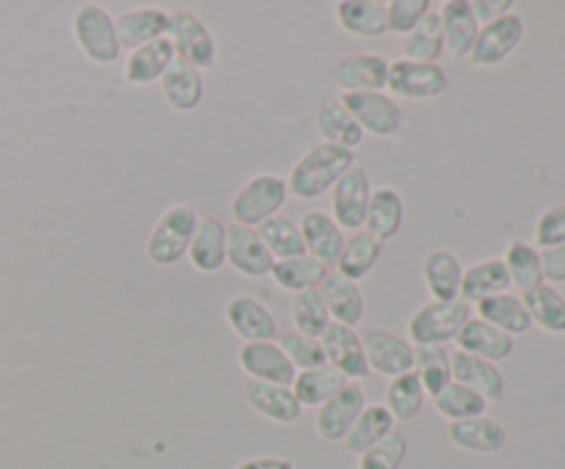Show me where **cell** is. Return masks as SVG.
Returning <instances> with one entry per match:
<instances>
[{
    "label": "cell",
    "mask_w": 565,
    "mask_h": 469,
    "mask_svg": "<svg viewBox=\"0 0 565 469\" xmlns=\"http://www.w3.org/2000/svg\"><path fill=\"white\" fill-rule=\"evenodd\" d=\"M166 33H169V11L154 9V6L132 9L116 20V36L127 53L154 42V39H163Z\"/></svg>",
    "instance_id": "cell-29"
},
{
    "label": "cell",
    "mask_w": 565,
    "mask_h": 469,
    "mask_svg": "<svg viewBox=\"0 0 565 469\" xmlns=\"http://www.w3.org/2000/svg\"><path fill=\"white\" fill-rule=\"evenodd\" d=\"M445 55V36H441L439 11H430L406 39H403V58L423 61V64H439Z\"/></svg>",
    "instance_id": "cell-44"
},
{
    "label": "cell",
    "mask_w": 565,
    "mask_h": 469,
    "mask_svg": "<svg viewBox=\"0 0 565 469\" xmlns=\"http://www.w3.org/2000/svg\"><path fill=\"white\" fill-rule=\"evenodd\" d=\"M472 11L480 25H489L505 14H513V3L511 0H472Z\"/></svg>",
    "instance_id": "cell-52"
},
{
    "label": "cell",
    "mask_w": 565,
    "mask_h": 469,
    "mask_svg": "<svg viewBox=\"0 0 565 469\" xmlns=\"http://www.w3.org/2000/svg\"><path fill=\"white\" fill-rule=\"evenodd\" d=\"M364 356L373 373L397 379V375L414 370V345L403 337L392 334L386 329H364L362 331Z\"/></svg>",
    "instance_id": "cell-14"
},
{
    "label": "cell",
    "mask_w": 565,
    "mask_h": 469,
    "mask_svg": "<svg viewBox=\"0 0 565 469\" xmlns=\"http://www.w3.org/2000/svg\"><path fill=\"white\" fill-rule=\"evenodd\" d=\"M237 364H241L248 379L263 381V384L292 386L298 375V370L292 367L290 359L285 356L276 340L243 342L241 351H237Z\"/></svg>",
    "instance_id": "cell-13"
},
{
    "label": "cell",
    "mask_w": 565,
    "mask_h": 469,
    "mask_svg": "<svg viewBox=\"0 0 565 469\" xmlns=\"http://www.w3.org/2000/svg\"><path fill=\"white\" fill-rule=\"evenodd\" d=\"M72 36H75V44L92 64L110 66L121 58V44L119 36H116V20L110 17V11L105 9V6H81L75 20H72Z\"/></svg>",
    "instance_id": "cell-3"
},
{
    "label": "cell",
    "mask_w": 565,
    "mask_h": 469,
    "mask_svg": "<svg viewBox=\"0 0 565 469\" xmlns=\"http://www.w3.org/2000/svg\"><path fill=\"white\" fill-rule=\"evenodd\" d=\"M414 373L423 381L425 395L436 397L447 384H452L450 353L445 345H414Z\"/></svg>",
    "instance_id": "cell-43"
},
{
    "label": "cell",
    "mask_w": 565,
    "mask_h": 469,
    "mask_svg": "<svg viewBox=\"0 0 565 469\" xmlns=\"http://www.w3.org/2000/svg\"><path fill=\"white\" fill-rule=\"evenodd\" d=\"M188 259L199 274H218L226 265V224L215 215H199Z\"/></svg>",
    "instance_id": "cell-24"
},
{
    "label": "cell",
    "mask_w": 565,
    "mask_h": 469,
    "mask_svg": "<svg viewBox=\"0 0 565 469\" xmlns=\"http://www.w3.org/2000/svg\"><path fill=\"white\" fill-rule=\"evenodd\" d=\"M257 235L276 263H281V259L303 257V254H307V246H303V237H301V226H298L292 218H287V215H274L270 221L259 224Z\"/></svg>",
    "instance_id": "cell-41"
},
{
    "label": "cell",
    "mask_w": 565,
    "mask_h": 469,
    "mask_svg": "<svg viewBox=\"0 0 565 469\" xmlns=\"http://www.w3.org/2000/svg\"><path fill=\"white\" fill-rule=\"evenodd\" d=\"M478 318L497 326V329L505 331V334L511 337L527 334V331L533 329L527 307H524L522 296H516V292H500V296H491L486 298V301H480Z\"/></svg>",
    "instance_id": "cell-34"
},
{
    "label": "cell",
    "mask_w": 565,
    "mask_h": 469,
    "mask_svg": "<svg viewBox=\"0 0 565 469\" xmlns=\"http://www.w3.org/2000/svg\"><path fill=\"white\" fill-rule=\"evenodd\" d=\"M425 401H428V395H425L423 381H419V375L414 370L397 375V379H390V384H386L384 406L395 423H412V419H417L423 414Z\"/></svg>",
    "instance_id": "cell-38"
},
{
    "label": "cell",
    "mask_w": 565,
    "mask_h": 469,
    "mask_svg": "<svg viewBox=\"0 0 565 469\" xmlns=\"http://www.w3.org/2000/svg\"><path fill=\"white\" fill-rule=\"evenodd\" d=\"M408 456V439L397 430H392L386 439H381L379 445L370 447L367 452L359 456L356 469H403Z\"/></svg>",
    "instance_id": "cell-48"
},
{
    "label": "cell",
    "mask_w": 565,
    "mask_h": 469,
    "mask_svg": "<svg viewBox=\"0 0 565 469\" xmlns=\"http://www.w3.org/2000/svg\"><path fill=\"white\" fill-rule=\"evenodd\" d=\"M166 39L174 47V58L185 61L202 75L218 64V44H215L213 31L191 11H171Z\"/></svg>",
    "instance_id": "cell-6"
},
{
    "label": "cell",
    "mask_w": 565,
    "mask_h": 469,
    "mask_svg": "<svg viewBox=\"0 0 565 469\" xmlns=\"http://www.w3.org/2000/svg\"><path fill=\"white\" fill-rule=\"evenodd\" d=\"M456 342L461 353H469V356L486 359V362L494 364L505 362L513 353V337L480 318H469L467 326L461 329V334L456 337Z\"/></svg>",
    "instance_id": "cell-27"
},
{
    "label": "cell",
    "mask_w": 565,
    "mask_h": 469,
    "mask_svg": "<svg viewBox=\"0 0 565 469\" xmlns=\"http://www.w3.org/2000/svg\"><path fill=\"white\" fill-rule=\"evenodd\" d=\"M246 401L259 417L276 425H292L301 419L303 406L298 403L296 392L281 384H263V381H246Z\"/></svg>",
    "instance_id": "cell-22"
},
{
    "label": "cell",
    "mask_w": 565,
    "mask_h": 469,
    "mask_svg": "<svg viewBox=\"0 0 565 469\" xmlns=\"http://www.w3.org/2000/svg\"><path fill=\"white\" fill-rule=\"evenodd\" d=\"M430 11H434V3H430V0H392V3H386L390 33L406 39Z\"/></svg>",
    "instance_id": "cell-49"
},
{
    "label": "cell",
    "mask_w": 565,
    "mask_h": 469,
    "mask_svg": "<svg viewBox=\"0 0 565 469\" xmlns=\"http://www.w3.org/2000/svg\"><path fill=\"white\" fill-rule=\"evenodd\" d=\"M334 20L356 39H381L390 33L386 3L381 0H340L334 6Z\"/></svg>",
    "instance_id": "cell-25"
},
{
    "label": "cell",
    "mask_w": 565,
    "mask_h": 469,
    "mask_svg": "<svg viewBox=\"0 0 565 469\" xmlns=\"http://www.w3.org/2000/svg\"><path fill=\"white\" fill-rule=\"evenodd\" d=\"M290 312H292V323H296V331H301V334L307 337H315V340H320V337L326 334V329L334 323L323 296H320V290H303L298 292V296H292Z\"/></svg>",
    "instance_id": "cell-46"
},
{
    "label": "cell",
    "mask_w": 565,
    "mask_h": 469,
    "mask_svg": "<svg viewBox=\"0 0 565 469\" xmlns=\"http://www.w3.org/2000/svg\"><path fill=\"white\" fill-rule=\"evenodd\" d=\"M320 345H323L326 351V362H329L331 367L340 370L348 381H359V384H362V379L370 375L362 334H359L356 329L342 323H331L329 329H326V334L320 337Z\"/></svg>",
    "instance_id": "cell-16"
},
{
    "label": "cell",
    "mask_w": 565,
    "mask_h": 469,
    "mask_svg": "<svg viewBox=\"0 0 565 469\" xmlns=\"http://www.w3.org/2000/svg\"><path fill=\"white\" fill-rule=\"evenodd\" d=\"M353 166H356V152L320 141L292 163L285 180L287 191L296 199H320L326 191L331 193V188Z\"/></svg>",
    "instance_id": "cell-1"
},
{
    "label": "cell",
    "mask_w": 565,
    "mask_h": 469,
    "mask_svg": "<svg viewBox=\"0 0 565 469\" xmlns=\"http://www.w3.org/2000/svg\"><path fill=\"white\" fill-rule=\"evenodd\" d=\"M386 88L392 99H436L450 88V77L441 64L397 58L390 64Z\"/></svg>",
    "instance_id": "cell-8"
},
{
    "label": "cell",
    "mask_w": 565,
    "mask_h": 469,
    "mask_svg": "<svg viewBox=\"0 0 565 469\" xmlns=\"http://www.w3.org/2000/svg\"><path fill=\"white\" fill-rule=\"evenodd\" d=\"M541 270L546 285H565V246L544 248L541 252Z\"/></svg>",
    "instance_id": "cell-51"
},
{
    "label": "cell",
    "mask_w": 565,
    "mask_h": 469,
    "mask_svg": "<svg viewBox=\"0 0 565 469\" xmlns=\"http://www.w3.org/2000/svg\"><path fill=\"white\" fill-rule=\"evenodd\" d=\"M522 301L527 307L533 326H539L546 334H565V296L557 287L544 281L535 290L524 292Z\"/></svg>",
    "instance_id": "cell-39"
},
{
    "label": "cell",
    "mask_w": 565,
    "mask_h": 469,
    "mask_svg": "<svg viewBox=\"0 0 565 469\" xmlns=\"http://www.w3.org/2000/svg\"><path fill=\"white\" fill-rule=\"evenodd\" d=\"M226 323L243 342L279 340V320L257 296H235L226 301Z\"/></svg>",
    "instance_id": "cell-17"
},
{
    "label": "cell",
    "mask_w": 565,
    "mask_h": 469,
    "mask_svg": "<svg viewBox=\"0 0 565 469\" xmlns=\"http://www.w3.org/2000/svg\"><path fill=\"white\" fill-rule=\"evenodd\" d=\"M196 224L199 210L193 204H171L169 210H163L160 218L154 221L152 232H149L147 246H143L149 263L158 265V268H171L182 257H188Z\"/></svg>",
    "instance_id": "cell-2"
},
{
    "label": "cell",
    "mask_w": 565,
    "mask_h": 469,
    "mask_svg": "<svg viewBox=\"0 0 565 469\" xmlns=\"http://www.w3.org/2000/svg\"><path fill=\"white\" fill-rule=\"evenodd\" d=\"M279 348L285 351V356L290 359L292 367L301 373V370H315V367H323L326 364V351L323 345H320V340H315V337H307L301 334V331H285V334L279 337Z\"/></svg>",
    "instance_id": "cell-47"
},
{
    "label": "cell",
    "mask_w": 565,
    "mask_h": 469,
    "mask_svg": "<svg viewBox=\"0 0 565 469\" xmlns=\"http://www.w3.org/2000/svg\"><path fill=\"white\" fill-rule=\"evenodd\" d=\"M452 364V381L456 384L469 386L478 392L486 403H502L505 401V375H502L500 364L486 362V359L469 356V353L456 351L450 356Z\"/></svg>",
    "instance_id": "cell-21"
},
{
    "label": "cell",
    "mask_w": 565,
    "mask_h": 469,
    "mask_svg": "<svg viewBox=\"0 0 565 469\" xmlns=\"http://www.w3.org/2000/svg\"><path fill=\"white\" fill-rule=\"evenodd\" d=\"M505 263L508 276H511V285L519 287L524 292L535 290L539 285H544V270H541V252L533 243L524 241H511L505 248Z\"/></svg>",
    "instance_id": "cell-42"
},
{
    "label": "cell",
    "mask_w": 565,
    "mask_h": 469,
    "mask_svg": "<svg viewBox=\"0 0 565 469\" xmlns=\"http://www.w3.org/2000/svg\"><path fill=\"white\" fill-rule=\"evenodd\" d=\"M472 307L461 298L456 301H428L408 318V342L412 345H447L461 334Z\"/></svg>",
    "instance_id": "cell-4"
},
{
    "label": "cell",
    "mask_w": 565,
    "mask_h": 469,
    "mask_svg": "<svg viewBox=\"0 0 565 469\" xmlns=\"http://www.w3.org/2000/svg\"><path fill=\"white\" fill-rule=\"evenodd\" d=\"M434 406L447 423H461V419L483 417L489 403H486L475 390L452 381V384H447L445 390L434 397Z\"/></svg>",
    "instance_id": "cell-45"
},
{
    "label": "cell",
    "mask_w": 565,
    "mask_h": 469,
    "mask_svg": "<svg viewBox=\"0 0 565 469\" xmlns=\"http://www.w3.org/2000/svg\"><path fill=\"white\" fill-rule=\"evenodd\" d=\"M367 406V392L359 381H348L345 390L337 392L331 401H326L323 406L315 414V430L323 441H342L348 436V430L353 428V423L359 419V414Z\"/></svg>",
    "instance_id": "cell-11"
},
{
    "label": "cell",
    "mask_w": 565,
    "mask_h": 469,
    "mask_svg": "<svg viewBox=\"0 0 565 469\" xmlns=\"http://www.w3.org/2000/svg\"><path fill=\"white\" fill-rule=\"evenodd\" d=\"M439 20L441 36H445V53L450 58H469L480 33V22L472 11V0H447L439 9Z\"/></svg>",
    "instance_id": "cell-20"
},
{
    "label": "cell",
    "mask_w": 565,
    "mask_h": 469,
    "mask_svg": "<svg viewBox=\"0 0 565 469\" xmlns=\"http://www.w3.org/2000/svg\"><path fill=\"white\" fill-rule=\"evenodd\" d=\"M511 276H508L502 259H480V263L463 268L461 301H467L472 307V303L486 301L491 296H500V292H511Z\"/></svg>",
    "instance_id": "cell-33"
},
{
    "label": "cell",
    "mask_w": 565,
    "mask_h": 469,
    "mask_svg": "<svg viewBox=\"0 0 565 469\" xmlns=\"http://www.w3.org/2000/svg\"><path fill=\"white\" fill-rule=\"evenodd\" d=\"M386 77H390V58L381 53L345 55L331 70V81L342 94L386 92Z\"/></svg>",
    "instance_id": "cell-12"
},
{
    "label": "cell",
    "mask_w": 565,
    "mask_h": 469,
    "mask_svg": "<svg viewBox=\"0 0 565 469\" xmlns=\"http://www.w3.org/2000/svg\"><path fill=\"white\" fill-rule=\"evenodd\" d=\"M447 439L463 452H475V456H497L508 447V428L500 419L489 417H472L461 419V423H450L447 428Z\"/></svg>",
    "instance_id": "cell-19"
},
{
    "label": "cell",
    "mask_w": 565,
    "mask_h": 469,
    "mask_svg": "<svg viewBox=\"0 0 565 469\" xmlns=\"http://www.w3.org/2000/svg\"><path fill=\"white\" fill-rule=\"evenodd\" d=\"M270 276H274L276 287L298 296V292L303 290H318V287L323 285L326 276H329V268H326L320 259L303 254V257L281 259V263H276L274 270H270Z\"/></svg>",
    "instance_id": "cell-40"
},
{
    "label": "cell",
    "mask_w": 565,
    "mask_h": 469,
    "mask_svg": "<svg viewBox=\"0 0 565 469\" xmlns=\"http://www.w3.org/2000/svg\"><path fill=\"white\" fill-rule=\"evenodd\" d=\"M163 88V97L169 103L171 110L177 114H191L202 105L204 99V75L199 70H193L185 61H177L169 66V72L160 81Z\"/></svg>",
    "instance_id": "cell-30"
},
{
    "label": "cell",
    "mask_w": 565,
    "mask_h": 469,
    "mask_svg": "<svg viewBox=\"0 0 565 469\" xmlns=\"http://www.w3.org/2000/svg\"><path fill=\"white\" fill-rule=\"evenodd\" d=\"M423 279L434 301H456V298H461L463 281L461 259L447 248H436L425 257Z\"/></svg>",
    "instance_id": "cell-31"
},
{
    "label": "cell",
    "mask_w": 565,
    "mask_h": 469,
    "mask_svg": "<svg viewBox=\"0 0 565 469\" xmlns=\"http://www.w3.org/2000/svg\"><path fill=\"white\" fill-rule=\"evenodd\" d=\"M345 375L326 362L323 367L301 370V373L296 375V381H292L290 390L296 392L298 403H301L303 408H320L326 401H331L337 392L345 390Z\"/></svg>",
    "instance_id": "cell-37"
},
{
    "label": "cell",
    "mask_w": 565,
    "mask_h": 469,
    "mask_svg": "<svg viewBox=\"0 0 565 469\" xmlns=\"http://www.w3.org/2000/svg\"><path fill=\"white\" fill-rule=\"evenodd\" d=\"M287 199H290V191H287V182L279 174H257L248 182H243L241 191L232 199L230 213L237 226L257 230L259 224L279 215Z\"/></svg>",
    "instance_id": "cell-5"
},
{
    "label": "cell",
    "mask_w": 565,
    "mask_h": 469,
    "mask_svg": "<svg viewBox=\"0 0 565 469\" xmlns=\"http://www.w3.org/2000/svg\"><path fill=\"white\" fill-rule=\"evenodd\" d=\"M524 42V20L519 14H505L502 20L480 25L478 42H475L472 53H469V64L478 70H491L500 66L502 61L511 58Z\"/></svg>",
    "instance_id": "cell-10"
},
{
    "label": "cell",
    "mask_w": 565,
    "mask_h": 469,
    "mask_svg": "<svg viewBox=\"0 0 565 469\" xmlns=\"http://www.w3.org/2000/svg\"><path fill=\"white\" fill-rule=\"evenodd\" d=\"M318 290L320 296H323L334 323L356 329L364 320V315H367V301H364V292L362 287H359V281L345 279V276L337 274V270H329V276H326L323 285H320Z\"/></svg>",
    "instance_id": "cell-23"
},
{
    "label": "cell",
    "mask_w": 565,
    "mask_h": 469,
    "mask_svg": "<svg viewBox=\"0 0 565 469\" xmlns=\"http://www.w3.org/2000/svg\"><path fill=\"white\" fill-rule=\"evenodd\" d=\"M403 218H406V202H403L401 191L392 185L373 188L367 218H364V232H370L375 241L386 243L395 235H401Z\"/></svg>",
    "instance_id": "cell-28"
},
{
    "label": "cell",
    "mask_w": 565,
    "mask_h": 469,
    "mask_svg": "<svg viewBox=\"0 0 565 469\" xmlns=\"http://www.w3.org/2000/svg\"><path fill=\"white\" fill-rule=\"evenodd\" d=\"M171 64H174V47H171V42L166 36L154 39V42L127 53L125 81L136 88L152 86V83L163 81Z\"/></svg>",
    "instance_id": "cell-26"
},
{
    "label": "cell",
    "mask_w": 565,
    "mask_h": 469,
    "mask_svg": "<svg viewBox=\"0 0 565 469\" xmlns=\"http://www.w3.org/2000/svg\"><path fill=\"white\" fill-rule=\"evenodd\" d=\"M298 226H301V237L309 257L320 259L326 268L334 270L337 263H340L342 248H345V230L326 210H309Z\"/></svg>",
    "instance_id": "cell-18"
},
{
    "label": "cell",
    "mask_w": 565,
    "mask_h": 469,
    "mask_svg": "<svg viewBox=\"0 0 565 469\" xmlns=\"http://www.w3.org/2000/svg\"><path fill=\"white\" fill-rule=\"evenodd\" d=\"M381 254H384V243L375 241L370 232H351L345 237V248H342L340 263H337L334 270L345 276V279L359 281L373 274L375 265L381 263Z\"/></svg>",
    "instance_id": "cell-36"
},
{
    "label": "cell",
    "mask_w": 565,
    "mask_h": 469,
    "mask_svg": "<svg viewBox=\"0 0 565 469\" xmlns=\"http://www.w3.org/2000/svg\"><path fill=\"white\" fill-rule=\"evenodd\" d=\"M340 103L345 105L348 114L356 119L364 136L375 138H395L406 125V116L397 99H392L386 92H367V94H340Z\"/></svg>",
    "instance_id": "cell-7"
},
{
    "label": "cell",
    "mask_w": 565,
    "mask_h": 469,
    "mask_svg": "<svg viewBox=\"0 0 565 469\" xmlns=\"http://www.w3.org/2000/svg\"><path fill=\"white\" fill-rule=\"evenodd\" d=\"M315 125H318L323 143H334V147L356 152V147H362L364 141V130L356 125V119L348 114V108L340 103V97H331L320 105L318 116H315Z\"/></svg>",
    "instance_id": "cell-32"
},
{
    "label": "cell",
    "mask_w": 565,
    "mask_h": 469,
    "mask_svg": "<svg viewBox=\"0 0 565 469\" xmlns=\"http://www.w3.org/2000/svg\"><path fill=\"white\" fill-rule=\"evenodd\" d=\"M226 265H232V270L246 279H263V276H270L276 259L259 241L257 230L232 224L226 226Z\"/></svg>",
    "instance_id": "cell-15"
},
{
    "label": "cell",
    "mask_w": 565,
    "mask_h": 469,
    "mask_svg": "<svg viewBox=\"0 0 565 469\" xmlns=\"http://www.w3.org/2000/svg\"><path fill=\"white\" fill-rule=\"evenodd\" d=\"M565 246V204H555V207L544 210L535 221V248Z\"/></svg>",
    "instance_id": "cell-50"
},
{
    "label": "cell",
    "mask_w": 565,
    "mask_h": 469,
    "mask_svg": "<svg viewBox=\"0 0 565 469\" xmlns=\"http://www.w3.org/2000/svg\"><path fill=\"white\" fill-rule=\"evenodd\" d=\"M370 196H373V182H370L367 169L353 166L340 177L334 188H331V218L342 226V230L359 232L364 230V218H367Z\"/></svg>",
    "instance_id": "cell-9"
},
{
    "label": "cell",
    "mask_w": 565,
    "mask_h": 469,
    "mask_svg": "<svg viewBox=\"0 0 565 469\" xmlns=\"http://www.w3.org/2000/svg\"><path fill=\"white\" fill-rule=\"evenodd\" d=\"M235 469H296V463L290 458L281 456H257V458H246V461L237 463Z\"/></svg>",
    "instance_id": "cell-53"
},
{
    "label": "cell",
    "mask_w": 565,
    "mask_h": 469,
    "mask_svg": "<svg viewBox=\"0 0 565 469\" xmlns=\"http://www.w3.org/2000/svg\"><path fill=\"white\" fill-rule=\"evenodd\" d=\"M392 430H395V419L386 412L384 403H367L364 412L359 414L356 423H353V428L348 430V436L342 439V445H345V450L351 452V456H362L370 447L379 445L381 439H386Z\"/></svg>",
    "instance_id": "cell-35"
}]
</instances>
